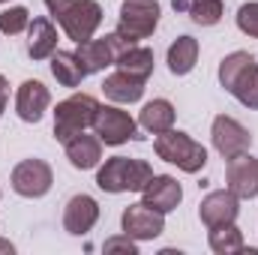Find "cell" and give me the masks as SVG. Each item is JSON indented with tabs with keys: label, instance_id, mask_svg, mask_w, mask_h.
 I'll use <instances>...</instances> for the list:
<instances>
[{
	"label": "cell",
	"instance_id": "obj_15",
	"mask_svg": "<svg viewBox=\"0 0 258 255\" xmlns=\"http://www.w3.org/2000/svg\"><path fill=\"white\" fill-rule=\"evenodd\" d=\"M141 201L159 213H171L177 210V204L183 201V186L171 177V174H153L147 180V186L141 189Z\"/></svg>",
	"mask_w": 258,
	"mask_h": 255
},
{
	"label": "cell",
	"instance_id": "obj_23",
	"mask_svg": "<svg viewBox=\"0 0 258 255\" xmlns=\"http://www.w3.org/2000/svg\"><path fill=\"white\" fill-rule=\"evenodd\" d=\"M207 243L216 255H237L246 249L243 243V231L231 222V225H219V228H207Z\"/></svg>",
	"mask_w": 258,
	"mask_h": 255
},
{
	"label": "cell",
	"instance_id": "obj_17",
	"mask_svg": "<svg viewBox=\"0 0 258 255\" xmlns=\"http://www.w3.org/2000/svg\"><path fill=\"white\" fill-rule=\"evenodd\" d=\"M57 51V27L51 18H30L27 27V54L33 60H48Z\"/></svg>",
	"mask_w": 258,
	"mask_h": 255
},
{
	"label": "cell",
	"instance_id": "obj_16",
	"mask_svg": "<svg viewBox=\"0 0 258 255\" xmlns=\"http://www.w3.org/2000/svg\"><path fill=\"white\" fill-rule=\"evenodd\" d=\"M66 159H69V165L78 168V171L96 168V165L102 162V141H99V135H96V132H93V135L78 132L75 138H69V141H66Z\"/></svg>",
	"mask_w": 258,
	"mask_h": 255
},
{
	"label": "cell",
	"instance_id": "obj_14",
	"mask_svg": "<svg viewBox=\"0 0 258 255\" xmlns=\"http://www.w3.org/2000/svg\"><path fill=\"white\" fill-rule=\"evenodd\" d=\"M99 222V204H96V198L93 195H72L69 201H66L63 207V231L66 234H72V237H81V234H87L93 225Z\"/></svg>",
	"mask_w": 258,
	"mask_h": 255
},
{
	"label": "cell",
	"instance_id": "obj_33",
	"mask_svg": "<svg viewBox=\"0 0 258 255\" xmlns=\"http://www.w3.org/2000/svg\"><path fill=\"white\" fill-rule=\"evenodd\" d=\"M0 3H9V0H0Z\"/></svg>",
	"mask_w": 258,
	"mask_h": 255
},
{
	"label": "cell",
	"instance_id": "obj_29",
	"mask_svg": "<svg viewBox=\"0 0 258 255\" xmlns=\"http://www.w3.org/2000/svg\"><path fill=\"white\" fill-rule=\"evenodd\" d=\"M102 249H105V252H126V255H135V252H138V240H132L129 234H120V237H108Z\"/></svg>",
	"mask_w": 258,
	"mask_h": 255
},
{
	"label": "cell",
	"instance_id": "obj_13",
	"mask_svg": "<svg viewBox=\"0 0 258 255\" xmlns=\"http://www.w3.org/2000/svg\"><path fill=\"white\" fill-rule=\"evenodd\" d=\"M225 189H231L237 198H255L258 195V159L246 153L228 159L225 165Z\"/></svg>",
	"mask_w": 258,
	"mask_h": 255
},
{
	"label": "cell",
	"instance_id": "obj_32",
	"mask_svg": "<svg viewBox=\"0 0 258 255\" xmlns=\"http://www.w3.org/2000/svg\"><path fill=\"white\" fill-rule=\"evenodd\" d=\"M0 252H15V246H12V243H9V240H3V237H0Z\"/></svg>",
	"mask_w": 258,
	"mask_h": 255
},
{
	"label": "cell",
	"instance_id": "obj_25",
	"mask_svg": "<svg viewBox=\"0 0 258 255\" xmlns=\"http://www.w3.org/2000/svg\"><path fill=\"white\" fill-rule=\"evenodd\" d=\"M231 96L243 105V108H258V60L246 66L243 72H240V78L234 81V87H231Z\"/></svg>",
	"mask_w": 258,
	"mask_h": 255
},
{
	"label": "cell",
	"instance_id": "obj_9",
	"mask_svg": "<svg viewBox=\"0 0 258 255\" xmlns=\"http://www.w3.org/2000/svg\"><path fill=\"white\" fill-rule=\"evenodd\" d=\"M210 141H213V147H216V153L222 159H234V156H240V153H246L252 147L249 129L243 126L240 120L228 117V114L213 117V123H210Z\"/></svg>",
	"mask_w": 258,
	"mask_h": 255
},
{
	"label": "cell",
	"instance_id": "obj_12",
	"mask_svg": "<svg viewBox=\"0 0 258 255\" xmlns=\"http://www.w3.org/2000/svg\"><path fill=\"white\" fill-rule=\"evenodd\" d=\"M48 105H51V93H48V87L42 81H36V78L21 81L18 93H15V114L24 123H39L45 117Z\"/></svg>",
	"mask_w": 258,
	"mask_h": 255
},
{
	"label": "cell",
	"instance_id": "obj_31",
	"mask_svg": "<svg viewBox=\"0 0 258 255\" xmlns=\"http://www.w3.org/2000/svg\"><path fill=\"white\" fill-rule=\"evenodd\" d=\"M6 102H9V81L0 75V117H3V111H6Z\"/></svg>",
	"mask_w": 258,
	"mask_h": 255
},
{
	"label": "cell",
	"instance_id": "obj_28",
	"mask_svg": "<svg viewBox=\"0 0 258 255\" xmlns=\"http://www.w3.org/2000/svg\"><path fill=\"white\" fill-rule=\"evenodd\" d=\"M237 27H240V33L258 39V0L243 3V6L237 9Z\"/></svg>",
	"mask_w": 258,
	"mask_h": 255
},
{
	"label": "cell",
	"instance_id": "obj_20",
	"mask_svg": "<svg viewBox=\"0 0 258 255\" xmlns=\"http://www.w3.org/2000/svg\"><path fill=\"white\" fill-rule=\"evenodd\" d=\"M198 63V39L195 36H177L168 45V69L171 75H189Z\"/></svg>",
	"mask_w": 258,
	"mask_h": 255
},
{
	"label": "cell",
	"instance_id": "obj_30",
	"mask_svg": "<svg viewBox=\"0 0 258 255\" xmlns=\"http://www.w3.org/2000/svg\"><path fill=\"white\" fill-rule=\"evenodd\" d=\"M69 3H72V0H45V6H48V15L57 21L66 9H69Z\"/></svg>",
	"mask_w": 258,
	"mask_h": 255
},
{
	"label": "cell",
	"instance_id": "obj_6",
	"mask_svg": "<svg viewBox=\"0 0 258 255\" xmlns=\"http://www.w3.org/2000/svg\"><path fill=\"white\" fill-rule=\"evenodd\" d=\"M93 132L99 135L102 144L120 147V144H126L132 138H138V123L120 105H99V111L93 117Z\"/></svg>",
	"mask_w": 258,
	"mask_h": 255
},
{
	"label": "cell",
	"instance_id": "obj_2",
	"mask_svg": "<svg viewBox=\"0 0 258 255\" xmlns=\"http://www.w3.org/2000/svg\"><path fill=\"white\" fill-rule=\"evenodd\" d=\"M153 150H156L159 159L177 165V168L186 171V174H198V171L207 165V150H204V144H198L192 135H186V132H180V129H168V132L156 135Z\"/></svg>",
	"mask_w": 258,
	"mask_h": 255
},
{
	"label": "cell",
	"instance_id": "obj_8",
	"mask_svg": "<svg viewBox=\"0 0 258 255\" xmlns=\"http://www.w3.org/2000/svg\"><path fill=\"white\" fill-rule=\"evenodd\" d=\"M129 45H132V42H126L123 36L108 33V36H102V39H87V42H81L78 51H75V57L81 60V66H84L87 75H93V72H102L105 66H114L117 57L126 51Z\"/></svg>",
	"mask_w": 258,
	"mask_h": 255
},
{
	"label": "cell",
	"instance_id": "obj_18",
	"mask_svg": "<svg viewBox=\"0 0 258 255\" xmlns=\"http://www.w3.org/2000/svg\"><path fill=\"white\" fill-rule=\"evenodd\" d=\"M102 93L114 105H132V102H138L144 96V78H135L123 69H117L102 81Z\"/></svg>",
	"mask_w": 258,
	"mask_h": 255
},
{
	"label": "cell",
	"instance_id": "obj_3",
	"mask_svg": "<svg viewBox=\"0 0 258 255\" xmlns=\"http://www.w3.org/2000/svg\"><path fill=\"white\" fill-rule=\"evenodd\" d=\"M96 111H99V102L90 93H72L69 99L57 102V108H54V138L66 144L78 132L90 129Z\"/></svg>",
	"mask_w": 258,
	"mask_h": 255
},
{
	"label": "cell",
	"instance_id": "obj_11",
	"mask_svg": "<svg viewBox=\"0 0 258 255\" xmlns=\"http://www.w3.org/2000/svg\"><path fill=\"white\" fill-rule=\"evenodd\" d=\"M237 213H240V198L231 189L207 192L198 204V219L204 222V228L231 225V222H237Z\"/></svg>",
	"mask_w": 258,
	"mask_h": 255
},
{
	"label": "cell",
	"instance_id": "obj_19",
	"mask_svg": "<svg viewBox=\"0 0 258 255\" xmlns=\"http://www.w3.org/2000/svg\"><path fill=\"white\" fill-rule=\"evenodd\" d=\"M138 126L147 129L150 135H162L168 129H174V105L168 99H153L141 108L138 114Z\"/></svg>",
	"mask_w": 258,
	"mask_h": 255
},
{
	"label": "cell",
	"instance_id": "obj_24",
	"mask_svg": "<svg viewBox=\"0 0 258 255\" xmlns=\"http://www.w3.org/2000/svg\"><path fill=\"white\" fill-rule=\"evenodd\" d=\"M174 9H186L189 18L201 27H213L222 21V0H174Z\"/></svg>",
	"mask_w": 258,
	"mask_h": 255
},
{
	"label": "cell",
	"instance_id": "obj_4",
	"mask_svg": "<svg viewBox=\"0 0 258 255\" xmlns=\"http://www.w3.org/2000/svg\"><path fill=\"white\" fill-rule=\"evenodd\" d=\"M156 24H159V3L156 0H123L114 33L123 36L132 45H138L141 39H147L156 30Z\"/></svg>",
	"mask_w": 258,
	"mask_h": 255
},
{
	"label": "cell",
	"instance_id": "obj_26",
	"mask_svg": "<svg viewBox=\"0 0 258 255\" xmlns=\"http://www.w3.org/2000/svg\"><path fill=\"white\" fill-rule=\"evenodd\" d=\"M252 60H255V57H252L249 51H231L228 57H222V63H219V72H216V75H219V84H222V87L231 93L234 81L240 78V72H243L246 66L252 63Z\"/></svg>",
	"mask_w": 258,
	"mask_h": 255
},
{
	"label": "cell",
	"instance_id": "obj_10",
	"mask_svg": "<svg viewBox=\"0 0 258 255\" xmlns=\"http://www.w3.org/2000/svg\"><path fill=\"white\" fill-rule=\"evenodd\" d=\"M120 228H123V234H129L138 243L141 240H156L165 231V213L147 207L144 201L129 204L126 210H123V216H120Z\"/></svg>",
	"mask_w": 258,
	"mask_h": 255
},
{
	"label": "cell",
	"instance_id": "obj_21",
	"mask_svg": "<svg viewBox=\"0 0 258 255\" xmlns=\"http://www.w3.org/2000/svg\"><path fill=\"white\" fill-rule=\"evenodd\" d=\"M48 60H51V75H54L63 87H78V84L87 78L81 60L75 57V51H54Z\"/></svg>",
	"mask_w": 258,
	"mask_h": 255
},
{
	"label": "cell",
	"instance_id": "obj_1",
	"mask_svg": "<svg viewBox=\"0 0 258 255\" xmlns=\"http://www.w3.org/2000/svg\"><path fill=\"white\" fill-rule=\"evenodd\" d=\"M153 177V168L147 159H129V156H111L96 171V186L102 192L120 195V192H141Z\"/></svg>",
	"mask_w": 258,
	"mask_h": 255
},
{
	"label": "cell",
	"instance_id": "obj_7",
	"mask_svg": "<svg viewBox=\"0 0 258 255\" xmlns=\"http://www.w3.org/2000/svg\"><path fill=\"white\" fill-rule=\"evenodd\" d=\"M9 183L21 198H42L54 183V171L45 159H21L9 174Z\"/></svg>",
	"mask_w": 258,
	"mask_h": 255
},
{
	"label": "cell",
	"instance_id": "obj_27",
	"mask_svg": "<svg viewBox=\"0 0 258 255\" xmlns=\"http://www.w3.org/2000/svg\"><path fill=\"white\" fill-rule=\"evenodd\" d=\"M30 27V12L27 6H9L0 12V33L3 36H18Z\"/></svg>",
	"mask_w": 258,
	"mask_h": 255
},
{
	"label": "cell",
	"instance_id": "obj_5",
	"mask_svg": "<svg viewBox=\"0 0 258 255\" xmlns=\"http://www.w3.org/2000/svg\"><path fill=\"white\" fill-rule=\"evenodd\" d=\"M57 24L63 27V33L75 45H81V42L93 39V33L99 30V24H102V6L96 0H72L69 9L57 18Z\"/></svg>",
	"mask_w": 258,
	"mask_h": 255
},
{
	"label": "cell",
	"instance_id": "obj_22",
	"mask_svg": "<svg viewBox=\"0 0 258 255\" xmlns=\"http://www.w3.org/2000/svg\"><path fill=\"white\" fill-rule=\"evenodd\" d=\"M117 69H123L129 75H135V78H150L153 75V66H156V57H153V51L150 48H144V45H129L126 51L117 57Z\"/></svg>",
	"mask_w": 258,
	"mask_h": 255
}]
</instances>
